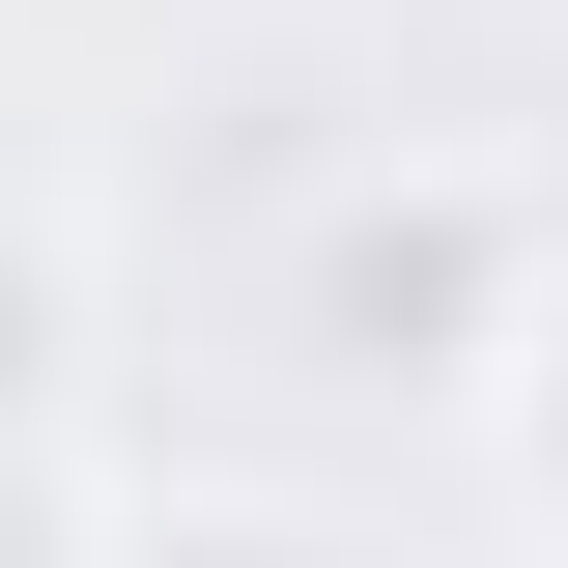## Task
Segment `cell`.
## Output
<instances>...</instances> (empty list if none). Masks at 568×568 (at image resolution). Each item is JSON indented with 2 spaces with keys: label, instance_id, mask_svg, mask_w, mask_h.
Masks as SVG:
<instances>
[{
  "label": "cell",
  "instance_id": "obj_1",
  "mask_svg": "<svg viewBox=\"0 0 568 568\" xmlns=\"http://www.w3.org/2000/svg\"><path fill=\"white\" fill-rule=\"evenodd\" d=\"M511 313H540V171H398L313 227V369H369V398L511 369Z\"/></svg>",
  "mask_w": 568,
  "mask_h": 568
},
{
  "label": "cell",
  "instance_id": "obj_2",
  "mask_svg": "<svg viewBox=\"0 0 568 568\" xmlns=\"http://www.w3.org/2000/svg\"><path fill=\"white\" fill-rule=\"evenodd\" d=\"M58 398V256H29V227H0V426Z\"/></svg>",
  "mask_w": 568,
  "mask_h": 568
},
{
  "label": "cell",
  "instance_id": "obj_3",
  "mask_svg": "<svg viewBox=\"0 0 568 568\" xmlns=\"http://www.w3.org/2000/svg\"><path fill=\"white\" fill-rule=\"evenodd\" d=\"M511 369H540V398H511V426H540V511H568V284H540V313H511Z\"/></svg>",
  "mask_w": 568,
  "mask_h": 568
}]
</instances>
